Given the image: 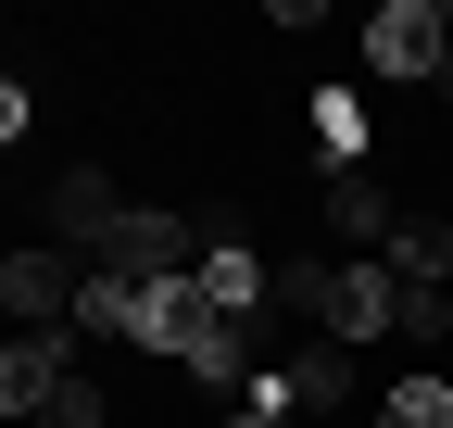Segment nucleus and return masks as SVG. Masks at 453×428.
I'll list each match as a JSON object with an SVG mask.
<instances>
[{
  "label": "nucleus",
  "mask_w": 453,
  "mask_h": 428,
  "mask_svg": "<svg viewBox=\"0 0 453 428\" xmlns=\"http://www.w3.org/2000/svg\"><path fill=\"white\" fill-rule=\"evenodd\" d=\"M441 64H453V13H441V0H378V13H365V76L441 88Z\"/></svg>",
  "instance_id": "1"
},
{
  "label": "nucleus",
  "mask_w": 453,
  "mask_h": 428,
  "mask_svg": "<svg viewBox=\"0 0 453 428\" xmlns=\"http://www.w3.org/2000/svg\"><path fill=\"white\" fill-rule=\"evenodd\" d=\"M88 264H101V278H139V290H177V278H202V227H177V214L127 202V214H113V240H101Z\"/></svg>",
  "instance_id": "2"
},
{
  "label": "nucleus",
  "mask_w": 453,
  "mask_h": 428,
  "mask_svg": "<svg viewBox=\"0 0 453 428\" xmlns=\"http://www.w3.org/2000/svg\"><path fill=\"white\" fill-rule=\"evenodd\" d=\"M88 278H76V252H0V315H13L26 340H50V315H64Z\"/></svg>",
  "instance_id": "3"
},
{
  "label": "nucleus",
  "mask_w": 453,
  "mask_h": 428,
  "mask_svg": "<svg viewBox=\"0 0 453 428\" xmlns=\"http://www.w3.org/2000/svg\"><path fill=\"white\" fill-rule=\"evenodd\" d=\"M378 328H403V278H390V264H340V290H327V340L353 353V340H378Z\"/></svg>",
  "instance_id": "4"
},
{
  "label": "nucleus",
  "mask_w": 453,
  "mask_h": 428,
  "mask_svg": "<svg viewBox=\"0 0 453 428\" xmlns=\"http://www.w3.org/2000/svg\"><path fill=\"white\" fill-rule=\"evenodd\" d=\"M76 328H101V340H164V290H139V278H101V264H88Z\"/></svg>",
  "instance_id": "5"
},
{
  "label": "nucleus",
  "mask_w": 453,
  "mask_h": 428,
  "mask_svg": "<svg viewBox=\"0 0 453 428\" xmlns=\"http://www.w3.org/2000/svg\"><path fill=\"white\" fill-rule=\"evenodd\" d=\"M113 214H127V202H113V177H101V164H64V177H50V227H64L76 252H101V240H113Z\"/></svg>",
  "instance_id": "6"
},
{
  "label": "nucleus",
  "mask_w": 453,
  "mask_h": 428,
  "mask_svg": "<svg viewBox=\"0 0 453 428\" xmlns=\"http://www.w3.org/2000/svg\"><path fill=\"white\" fill-rule=\"evenodd\" d=\"M327 227H340V240H365V252H390V227H403V214H390L378 164H340V177H327Z\"/></svg>",
  "instance_id": "7"
},
{
  "label": "nucleus",
  "mask_w": 453,
  "mask_h": 428,
  "mask_svg": "<svg viewBox=\"0 0 453 428\" xmlns=\"http://www.w3.org/2000/svg\"><path fill=\"white\" fill-rule=\"evenodd\" d=\"M64 378H76V365H64V340H0V416H38Z\"/></svg>",
  "instance_id": "8"
},
{
  "label": "nucleus",
  "mask_w": 453,
  "mask_h": 428,
  "mask_svg": "<svg viewBox=\"0 0 453 428\" xmlns=\"http://www.w3.org/2000/svg\"><path fill=\"white\" fill-rule=\"evenodd\" d=\"M378 264H390V278H403V290H441V278H453V227H441V214H403Z\"/></svg>",
  "instance_id": "9"
},
{
  "label": "nucleus",
  "mask_w": 453,
  "mask_h": 428,
  "mask_svg": "<svg viewBox=\"0 0 453 428\" xmlns=\"http://www.w3.org/2000/svg\"><path fill=\"white\" fill-rule=\"evenodd\" d=\"M327 290H340L327 252H277V264H265V315H327Z\"/></svg>",
  "instance_id": "10"
},
{
  "label": "nucleus",
  "mask_w": 453,
  "mask_h": 428,
  "mask_svg": "<svg viewBox=\"0 0 453 428\" xmlns=\"http://www.w3.org/2000/svg\"><path fill=\"white\" fill-rule=\"evenodd\" d=\"M290 403H303V416L353 403V353H340V340H303V353H290Z\"/></svg>",
  "instance_id": "11"
},
{
  "label": "nucleus",
  "mask_w": 453,
  "mask_h": 428,
  "mask_svg": "<svg viewBox=\"0 0 453 428\" xmlns=\"http://www.w3.org/2000/svg\"><path fill=\"white\" fill-rule=\"evenodd\" d=\"M315 139H327V177H340V164H365V101H353V88H327V101H315Z\"/></svg>",
  "instance_id": "12"
},
{
  "label": "nucleus",
  "mask_w": 453,
  "mask_h": 428,
  "mask_svg": "<svg viewBox=\"0 0 453 428\" xmlns=\"http://www.w3.org/2000/svg\"><path fill=\"white\" fill-rule=\"evenodd\" d=\"M378 428H453V378H403L378 403Z\"/></svg>",
  "instance_id": "13"
},
{
  "label": "nucleus",
  "mask_w": 453,
  "mask_h": 428,
  "mask_svg": "<svg viewBox=\"0 0 453 428\" xmlns=\"http://www.w3.org/2000/svg\"><path fill=\"white\" fill-rule=\"evenodd\" d=\"M38 428H101V391H88V378H64V391L38 403Z\"/></svg>",
  "instance_id": "14"
},
{
  "label": "nucleus",
  "mask_w": 453,
  "mask_h": 428,
  "mask_svg": "<svg viewBox=\"0 0 453 428\" xmlns=\"http://www.w3.org/2000/svg\"><path fill=\"white\" fill-rule=\"evenodd\" d=\"M13 139H26V88L0 76V151H13Z\"/></svg>",
  "instance_id": "15"
},
{
  "label": "nucleus",
  "mask_w": 453,
  "mask_h": 428,
  "mask_svg": "<svg viewBox=\"0 0 453 428\" xmlns=\"http://www.w3.org/2000/svg\"><path fill=\"white\" fill-rule=\"evenodd\" d=\"M226 428H290V416H226Z\"/></svg>",
  "instance_id": "16"
},
{
  "label": "nucleus",
  "mask_w": 453,
  "mask_h": 428,
  "mask_svg": "<svg viewBox=\"0 0 453 428\" xmlns=\"http://www.w3.org/2000/svg\"><path fill=\"white\" fill-rule=\"evenodd\" d=\"M441 101H453V64H441Z\"/></svg>",
  "instance_id": "17"
}]
</instances>
